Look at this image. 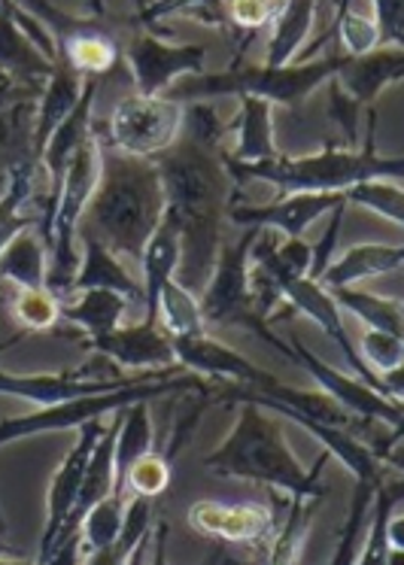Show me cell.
Instances as JSON below:
<instances>
[{
	"mask_svg": "<svg viewBox=\"0 0 404 565\" xmlns=\"http://www.w3.org/2000/svg\"><path fill=\"white\" fill-rule=\"evenodd\" d=\"M241 143L234 152H222L228 161L237 164H256V161H270L280 156L274 143V104L262 98H241Z\"/></svg>",
	"mask_w": 404,
	"mask_h": 565,
	"instance_id": "484cf974",
	"label": "cell"
},
{
	"mask_svg": "<svg viewBox=\"0 0 404 565\" xmlns=\"http://www.w3.org/2000/svg\"><path fill=\"white\" fill-rule=\"evenodd\" d=\"M95 131L119 152L137 159H156L164 149H171L183 131V104L128 95L116 104L110 122L95 125Z\"/></svg>",
	"mask_w": 404,
	"mask_h": 565,
	"instance_id": "ba28073f",
	"label": "cell"
},
{
	"mask_svg": "<svg viewBox=\"0 0 404 565\" xmlns=\"http://www.w3.org/2000/svg\"><path fill=\"white\" fill-rule=\"evenodd\" d=\"M380 483H383V480H380ZM380 483L355 480L350 516H347V523H343L341 541H338V551H334V556H331L329 565H355V551L362 547L359 541H362V535H365L368 511H371V502H374V492H378Z\"/></svg>",
	"mask_w": 404,
	"mask_h": 565,
	"instance_id": "e575fe53",
	"label": "cell"
},
{
	"mask_svg": "<svg viewBox=\"0 0 404 565\" xmlns=\"http://www.w3.org/2000/svg\"><path fill=\"white\" fill-rule=\"evenodd\" d=\"M156 326L168 338H201V334H208L198 298L192 292H185L177 280H168L164 289H161Z\"/></svg>",
	"mask_w": 404,
	"mask_h": 565,
	"instance_id": "4dcf8cb0",
	"label": "cell"
},
{
	"mask_svg": "<svg viewBox=\"0 0 404 565\" xmlns=\"http://www.w3.org/2000/svg\"><path fill=\"white\" fill-rule=\"evenodd\" d=\"M204 565H265V547H241V544H213Z\"/></svg>",
	"mask_w": 404,
	"mask_h": 565,
	"instance_id": "ee69618b",
	"label": "cell"
},
{
	"mask_svg": "<svg viewBox=\"0 0 404 565\" xmlns=\"http://www.w3.org/2000/svg\"><path fill=\"white\" fill-rule=\"evenodd\" d=\"M28 332H15V334H10V338H7V341H0V356H3V350H10V347H15L19 344V341H22V338H25Z\"/></svg>",
	"mask_w": 404,
	"mask_h": 565,
	"instance_id": "c3c4849f",
	"label": "cell"
},
{
	"mask_svg": "<svg viewBox=\"0 0 404 565\" xmlns=\"http://www.w3.org/2000/svg\"><path fill=\"white\" fill-rule=\"evenodd\" d=\"M404 499V480L398 471H392L383 478V483L374 492V502H371V520H368L365 544H362V556L355 565H386L390 556V520L398 511V504Z\"/></svg>",
	"mask_w": 404,
	"mask_h": 565,
	"instance_id": "4316f807",
	"label": "cell"
},
{
	"mask_svg": "<svg viewBox=\"0 0 404 565\" xmlns=\"http://www.w3.org/2000/svg\"><path fill=\"white\" fill-rule=\"evenodd\" d=\"M13 320L22 326V332H50L62 322V301L46 286L22 289L13 301Z\"/></svg>",
	"mask_w": 404,
	"mask_h": 565,
	"instance_id": "8d00e7d4",
	"label": "cell"
},
{
	"mask_svg": "<svg viewBox=\"0 0 404 565\" xmlns=\"http://www.w3.org/2000/svg\"><path fill=\"white\" fill-rule=\"evenodd\" d=\"M289 350H293L295 365H301V369L319 383V390L329 395V398H334L343 411H350L355 419L371 423V426H386V429L404 431L402 402H392V398L374 393L371 386H365L362 381H355L350 374L331 369L329 362H322L317 353H310V350L301 344V338H295V334Z\"/></svg>",
	"mask_w": 404,
	"mask_h": 565,
	"instance_id": "30bf717a",
	"label": "cell"
},
{
	"mask_svg": "<svg viewBox=\"0 0 404 565\" xmlns=\"http://www.w3.org/2000/svg\"><path fill=\"white\" fill-rule=\"evenodd\" d=\"M95 140L100 152V177L79 222V234L95 237L116 258L123 256L131 265H140L149 237L164 220L161 173L156 161L119 152L98 131Z\"/></svg>",
	"mask_w": 404,
	"mask_h": 565,
	"instance_id": "7a4b0ae2",
	"label": "cell"
},
{
	"mask_svg": "<svg viewBox=\"0 0 404 565\" xmlns=\"http://www.w3.org/2000/svg\"><path fill=\"white\" fill-rule=\"evenodd\" d=\"M180 135L195 140L201 147L222 152L225 125H222L216 107H210L208 100H192L189 107H183V131Z\"/></svg>",
	"mask_w": 404,
	"mask_h": 565,
	"instance_id": "f35d334b",
	"label": "cell"
},
{
	"mask_svg": "<svg viewBox=\"0 0 404 565\" xmlns=\"http://www.w3.org/2000/svg\"><path fill=\"white\" fill-rule=\"evenodd\" d=\"M173 393H201L213 398V390L198 374H180V377H171V381L137 383V386H125V390H116V393L86 395V398H74V402H64V405L40 407L34 414H25V417L0 419V447L19 441V438H31V435H46V431L83 429L92 419L119 414L125 407L143 405V402Z\"/></svg>",
	"mask_w": 404,
	"mask_h": 565,
	"instance_id": "52a82bcc",
	"label": "cell"
},
{
	"mask_svg": "<svg viewBox=\"0 0 404 565\" xmlns=\"http://www.w3.org/2000/svg\"><path fill=\"white\" fill-rule=\"evenodd\" d=\"M76 241L83 246V258H79V270H76L71 292L110 289V292H119L128 301H143V286L125 270L123 262L113 256L110 249H104L95 237H86V234H79Z\"/></svg>",
	"mask_w": 404,
	"mask_h": 565,
	"instance_id": "44dd1931",
	"label": "cell"
},
{
	"mask_svg": "<svg viewBox=\"0 0 404 565\" xmlns=\"http://www.w3.org/2000/svg\"><path fill=\"white\" fill-rule=\"evenodd\" d=\"M343 55L331 52L313 62L289 64V67H234L225 74H201L189 76L183 83H173L164 98L180 100H204L220 95H237V98H262L268 104H283L289 110H298L301 100H307L319 86H326L331 76L338 74Z\"/></svg>",
	"mask_w": 404,
	"mask_h": 565,
	"instance_id": "5b68a950",
	"label": "cell"
},
{
	"mask_svg": "<svg viewBox=\"0 0 404 565\" xmlns=\"http://www.w3.org/2000/svg\"><path fill=\"white\" fill-rule=\"evenodd\" d=\"M125 308H128V298L110 289H86L83 296L76 298L74 305H62V320L74 322L76 329H83L92 338L100 334H110L119 329Z\"/></svg>",
	"mask_w": 404,
	"mask_h": 565,
	"instance_id": "f1b7e54d",
	"label": "cell"
},
{
	"mask_svg": "<svg viewBox=\"0 0 404 565\" xmlns=\"http://www.w3.org/2000/svg\"><path fill=\"white\" fill-rule=\"evenodd\" d=\"M404 76V50L395 46H380L371 55L362 58H347L343 55L341 67L334 74V83L341 86L347 98L353 100L355 107L362 110H374V100L380 98V92L392 83H398Z\"/></svg>",
	"mask_w": 404,
	"mask_h": 565,
	"instance_id": "e0dca14e",
	"label": "cell"
},
{
	"mask_svg": "<svg viewBox=\"0 0 404 565\" xmlns=\"http://www.w3.org/2000/svg\"><path fill=\"white\" fill-rule=\"evenodd\" d=\"M46 565H83V553H79V532H74L71 539H64L55 553H52V559Z\"/></svg>",
	"mask_w": 404,
	"mask_h": 565,
	"instance_id": "bcb514c9",
	"label": "cell"
},
{
	"mask_svg": "<svg viewBox=\"0 0 404 565\" xmlns=\"http://www.w3.org/2000/svg\"><path fill=\"white\" fill-rule=\"evenodd\" d=\"M107 429V423H100V419H92L86 423L83 429H79V438H76L74 450L67 454L59 471H55V478L50 483V514H46V529H43V539H40V553H38V563L34 565H46L52 559V553H55V544H59V535H62V529L67 526V520L74 514L76 508V495H79V487H83V475H86L88 466V456L95 450V444Z\"/></svg>",
	"mask_w": 404,
	"mask_h": 565,
	"instance_id": "7c38bea8",
	"label": "cell"
},
{
	"mask_svg": "<svg viewBox=\"0 0 404 565\" xmlns=\"http://www.w3.org/2000/svg\"><path fill=\"white\" fill-rule=\"evenodd\" d=\"M177 265H180V237H177V228L171 222L161 220L156 234L149 237L143 262H140V268H143V310H147L143 322L147 326H156L161 289H164V282L173 280Z\"/></svg>",
	"mask_w": 404,
	"mask_h": 565,
	"instance_id": "603a6c76",
	"label": "cell"
},
{
	"mask_svg": "<svg viewBox=\"0 0 404 565\" xmlns=\"http://www.w3.org/2000/svg\"><path fill=\"white\" fill-rule=\"evenodd\" d=\"M329 296L334 298L338 308L355 313L371 332H390L398 334V338L404 334L402 301L398 298H378L359 292V289H331Z\"/></svg>",
	"mask_w": 404,
	"mask_h": 565,
	"instance_id": "1f68e13d",
	"label": "cell"
},
{
	"mask_svg": "<svg viewBox=\"0 0 404 565\" xmlns=\"http://www.w3.org/2000/svg\"><path fill=\"white\" fill-rule=\"evenodd\" d=\"M371 13L378 22L380 46L404 50V3L402 0H378L371 3Z\"/></svg>",
	"mask_w": 404,
	"mask_h": 565,
	"instance_id": "b9f144b4",
	"label": "cell"
},
{
	"mask_svg": "<svg viewBox=\"0 0 404 565\" xmlns=\"http://www.w3.org/2000/svg\"><path fill=\"white\" fill-rule=\"evenodd\" d=\"M343 204V195H286L270 204H228V220L258 228V232H277L280 237H305L307 225H313L319 216L334 213Z\"/></svg>",
	"mask_w": 404,
	"mask_h": 565,
	"instance_id": "5bb4252c",
	"label": "cell"
},
{
	"mask_svg": "<svg viewBox=\"0 0 404 565\" xmlns=\"http://www.w3.org/2000/svg\"><path fill=\"white\" fill-rule=\"evenodd\" d=\"M177 365L198 377H225V381L241 383V386H256L265 371L253 365L249 359L241 356L232 347L220 344L216 338L201 334V338H171Z\"/></svg>",
	"mask_w": 404,
	"mask_h": 565,
	"instance_id": "2e32d148",
	"label": "cell"
},
{
	"mask_svg": "<svg viewBox=\"0 0 404 565\" xmlns=\"http://www.w3.org/2000/svg\"><path fill=\"white\" fill-rule=\"evenodd\" d=\"M171 456L149 450L137 459L125 475V499L128 495H143V499H159L171 483Z\"/></svg>",
	"mask_w": 404,
	"mask_h": 565,
	"instance_id": "74e56055",
	"label": "cell"
},
{
	"mask_svg": "<svg viewBox=\"0 0 404 565\" xmlns=\"http://www.w3.org/2000/svg\"><path fill=\"white\" fill-rule=\"evenodd\" d=\"M0 565H34V563H25V559H0Z\"/></svg>",
	"mask_w": 404,
	"mask_h": 565,
	"instance_id": "f907efd6",
	"label": "cell"
},
{
	"mask_svg": "<svg viewBox=\"0 0 404 565\" xmlns=\"http://www.w3.org/2000/svg\"><path fill=\"white\" fill-rule=\"evenodd\" d=\"M343 204H359V207L380 213L383 220H390L392 225L404 222V192L402 183H390V180H368L353 189L343 192Z\"/></svg>",
	"mask_w": 404,
	"mask_h": 565,
	"instance_id": "d590c367",
	"label": "cell"
},
{
	"mask_svg": "<svg viewBox=\"0 0 404 565\" xmlns=\"http://www.w3.org/2000/svg\"><path fill=\"white\" fill-rule=\"evenodd\" d=\"M313 15H317V3L310 0H289L280 3L277 15L270 19L268 50H265V67H289L293 58L301 52L305 40L310 38L313 28Z\"/></svg>",
	"mask_w": 404,
	"mask_h": 565,
	"instance_id": "d4e9b609",
	"label": "cell"
},
{
	"mask_svg": "<svg viewBox=\"0 0 404 565\" xmlns=\"http://www.w3.org/2000/svg\"><path fill=\"white\" fill-rule=\"evenodd\" d=\"M38 161L31 156H22L10 164L7 180L0 185V253L3 246L13 241L15 234L34 228L38 216H28V201L38 192Z\"/></svg>",
	"mask_w": 404,
	"mask_h": 565,
	"instance_id": "7402d4cb",
	"label": "cell"
},
{
	"mask_svg": "<svg viewBox=\"0 0 404 565\" xmlns=\"http://www.w3.org/2000/svg\"><path fill=\"white\" fill-rule=\"evenodd\" d=\"M404 265V246L402 244H359L350 246L338 262H331L326 274L319 277V286L331 289H353L355 282L378 274H395Z\"/></svg>",
	"mask_w": 404,
	"mask_h": 565,
	"instance_id": "ffe728a7",
	"label": "cell"
},
{
	"mask_svg": "<svg viewBox=\"0 0 404 565\" xmlns=\"http://www.w3.org/2000/svg\"><path fill=\"white\" fill-rule=\"evenodd\" d=\"M189 523L208 539L241 544V547H268L270 535L277 529V508L258 504H225L201 499L189 508Z\"/></svg>",
	"mask_w": 404,
	"mask_h": 565,
	"instance_id": "4fadbf2b",
	"label": "cell"
},
{
	"mask_svg": "<svg viewBox=\"0 0 404 565\" xmlns=\"http://www.w3.org/2000/svg\"><path fill=\"white\" fill-rule=\"evenodd\" d=\"M374 125H378V113L368 110V135L365 149H341L326 147L322 152L313 156H277L270 161H256V164H237V161H225V171L232 177L234 192L241 195V185L249 180L258 183H270L280 189V198L286 195H343L347 189H353L368 180H390V183H402L404 161L402 159H383L374 152Z\"/></svg>",
	"mask_w": 404,
	"mask_h": 565,
	"instance_id": "3957f363",
	"label": "cell"
},
{
	"mask_svg": "<svg viewBox=\"0 0 404 565\" xmlns=\"http://www.w3.org/2000/svg\"><path fill=\"white\" fill-rule=\"evenodd\" d=\"M88 350H95L98 356L113 359L119 369H140V371H164L180 369L173 356L171 338L161 332L159 326H128L116 329L110 334H100L86 341Z\"/></svg>",
	"mask_w": 404,
	"mask_h": 565,
	"instance_id": "9a60e30c",
	"label": "cell"
},
{
	"mask_svg": "<svg viewBox=\"0 0 404 565\" xmlns=\"http://www.w3.org/2000/svg\"><path fill=\"white\" fill-rule=\"evenodd\" d=\"M0 532H3V516H0Z\"/></svg>",
	"mask_w": 404,
	"mask_h": 565,
	"instance_id": "f5cc1de1",
	"label": "cell"
},
{
	"mask_svg": "<svg viewBox=\"0 0 404 565\" xmlns=\"http://www.w3.org/2000/svg\"><path fill=\"white\" fill-rule=\"evenodd\" d=\"M152 161L164 185V220L180 237V265L173 280L185 292L201 298L220 256L228 204L241 201V195L234 192L222 152L201 147L183 135Z\"/></svg>",
	"mask_w": 404,
	"mask_h": 565,
	"instance_id": "6da1fadb",
	"label": "cell"
},
{
	"mask_svg": "<svg viewBox=\"0 0 404 565\" xmlns=\"http://www.w3.org/2000/svg\"><path fill=\"white\" fill-rule=\"evenodd\" d=\"M123 58L131 76H135V95H140V98H164L177 79L204 74L208 46H201V43L177 46V43H168V40L156 38V34L140 31V34L128 40Z\"/></svg>",
	"mask_w": 404,
	"mask_h": 565,
	"instance_id": "9c48e42d",
	"label": "cell"
},
{
	"mask_svg": "<svg viewBox=\"0 0 404 565\" xmlns=\"http://www.w3.org/2000/svg\"><path fill=\"white\" fill-rule=\"evenodd\" d=\"M189 374L185 369H164V371H147V374H135V377H113V381H83L74 371L64 374H3L0 371V395H15L25 398L31 405L55 407L74 398H86V395H104L125 390V386H137V383L149 381H171Z\"/></svg>",
	"mask_w": 404,
	"mask_h": 565,
	"instance_id": "8fae6325",
	"label": "cell"
},
{
	"mask_svg": "<svg viewBox=\"0 0 404 565\" xmlns=\"http://www.w3.org/2000/svg\"><path fill=\"white\" fill-rule=\"evenodd\" d=\"M0 553H7V544H3V539H0Z\"/></svg>",
	"mask_w": 404,
	"mask_h": 565,
	"instance_id": "816d5d0a",
	"label": "cell"
},
{
	"mask_svg": "<svg viewBox=\"0 0 404 565\" xmlns=\"http://www.w3.org/2000/svg\"><path fill=\"white\" fill-rule=\"evenodd\" d=\"M152 511H156V499H143V495H128L125 502V520L119 539L100 547V551L88 553L83 565H131V556L140 547V541L149 539L152 529Z\"/></svg>",
	"mask_w": 404,
	"mask_h": 565,
	"instance_id": "83f0119b",
	"label": "cell"
},
{
	"mask_svg": "<svg viewBox=\"0 0 404 565\" xmlns=\"http://www.w3.org/2000/svg\"><path fill=\"white\" fill-rule=\"evenodd\" d=\"M83 88H86V76L76 74L62 55H55V71H52L50 83L43 86L38 119H34V128H31V159L38 164L43 149L50 143V137L55 135V128L74 113V107L83 98Z\"/></svg>",
	"mask_w": 404,
	"mask_h": 565,
	"instance_id": "ac0fdd59",
	"label": "cell"
},
{
	"mask_svg": "<svg viewBox=\"0 0 404 565\" xmlns=\"http://www.w3.org/2000/svg\"><path fill=\"white\" fill-rule=\"evenodd\" d=\"M152 450V419L149 402L119 411V435H116V483L113 495H125V475L137 459Z\"/></svg>",
	"mask_w": 404,
	"mask_h": 565,
	"instance_id": "f546056e",
	"label": "cell"
},
{
	"mask_svg": "<svg viewBox=\"0 0 404 565\" xmlns=\"http://www.w3.org/2000/svg\"><path fill=\"white\" fill-rule=\"evenodd\" d=\"M359 356H362L368 369H378L380 377H386V374L402 371L404 341L398 334L371 332V329H365V334H362V353Z\"/></svg>",
	"mask_w": 404,
	"mask_h": 565,
	"instance_id": "ab89813d",
	"label": "cell"
},
{
	"mask_svg": "<svg viewBox=\"0 0 404 565\" xmlns=\"http://www.w3.org/2000/svg\"><path fill=\"white\" fill-rule=\"evenodd\" d=\"M237 423L225 441L201 459V466L210 468L220 478L253 480L265 483L274 492H289V495H322L319 478L329 456H319L317 466L307 471L289 444L283 438L280 423L268 417L262 407L249 402H237Z\"/></svg>",
	"mask_w": 404,
	"mask_h": 565,
	"instance_id": "277c9868",
	"label": "cell"
},
{
	"mask_svg": "<svg viewBox=\"0 0 404 565\" xmlns=\"http://www.w3.org/2000/svg\"><path fill=\"white\" fill-rule=\"evenodd\" d=\"M225 10V22H232L237 31H258L265 28L277 15L280 3H258V0H234V3H222Z\"/></svg>",
	"mask_w": 404,
	"mask_h": 565,
	"instance_id": "60d3db41",
	"label": "cell"
},
{
	"mask_svg": "<svg viewBox=\"0 0 404 565\" xmlns=\"http://www.w3.org/2000/svg\"><path fill=\"white\" fill-rule=\"evenodd\" d=\"M343 210L347 204L334 210V216H331V225L322 234V241L317 246H310V270H307V280H319L326 268L331 265V256H334V246H338V234H341V222H343Z\"/></svg>",
	"mask_w": 404,
	"mask_h": 565,
	"instance_id": "7bdbcfd3",
	"label": "cell"
},
{
	"mask_svg": "<svg viewBox=\"0 0 404 565\" xmlns=\"http://www.w3.org/2000/svg\"><path fill=\"white\" fill-rule=\"evenodd\" d=\"M50 270V246L43 244L38 228L19 232L0 253V280L13 282L15 289H43Z\"/></svg>",
	"mask_w": 404,
	"mask_h": 565,
	"instance_id": "cb8c5ba5",
	"label": "cell"
},
{
	"mask_svg": "<svg viewBox=\"0 0 404 565\" xmlns=\"http://www.w3.org/2000/svg\"><path fill=\"white\" fill-rule=\"evenodd\" d=\"M149 565H171L168 559V523H159L156 535H152V559Z\"/></svg>",
	"mask_w": 404,
	"mask_h": 565,
	"instance_id": "7dc6e473",
	"label": "cell"
},
{
	"mask_svg": "<svg viewBox=\"0 0 404 565\" xmlns=\"http://www.w3.org/2000/svg\"><path fill=\"white\" fill-rule=\"evenodd\" d=\"M52 71L55 62H50L19 25L15 3H0V74L28 88H40L50 83Z\"/></svg>",
	"mask_w": 404,
	"mask_h": 565,
	"instance_id": "d6986e66",
	"label": "cell"
},
{
	"mask_svg": "<svg viewBox=\"0 0 404 565\" xmlns=\"http://www.w3.org/2000/svg\"><path fill=\"white\" fill-rule=\"evenodd\" d=\"M147 541H140V547H137L135 556H131V565H140V559H143V551H147Z\"/></svg>",
	"mask_w": 404,
	"mask_h": 565,
	"instance_id": "681fc988",
	"label": "cell"
},
{
	"mask_svg": "<svg viewBox=\"0 0 404 565\" xmlns=\"http://www.w3.org/2000/svg\"><path fill=\"white\" fill-rule=\"evenodd\" d=\"M338 40H341L347 58H362L380 50V31L371 13V3L365 7H353V3H341L338 7Z\"/></svg>",
	"mask_w": 404,
	"mask_h": 565,
	"instance_id": "836d02e7",
	"label": "cell"
},
{
	"mask_svg": "<svg viewBox=\"0 0 404 565\" xmlns=\"http://www.w3.org/2000/svg\"><path fill=\"white\" fill-rule=\"evenodd\" d=\"M125 495H107L104 502H98L86 516H83V523H79V553H83V559H86L88 553L100 551V547H107L113 541L119 539V532H123V520H125Z\"/></svg>",
	"mask_w": 404,
	"mask_h": 565,
	"instance_id": "d6a6232c",
	"label": "cell"
},
{
	"mask_svg": "<svg viewBox=\"0 0 404 565\" xmlns=\"http://www.w3.org/2000/svg\"><path fill=\"white\" fill-rule=\"evenodd\" d=\"M258 228H244L237 241H222L220 256L210 274L208 289L201 292L198 305H201V317L204 326H232V329H246L253 332L258 341L274 347L277 353L293 362V350L289 344L274 334L268 320H262L256 310V298L249 289V249L256 244Z\"/></svg>",
	"mask_w": 404,
	"mask_h": 565,
	"instance_id": "8992f818",
	"label": "cell"
},
{
	"mask_svg": "<svg viewBox=\"0 0 404 565\" xmlns=\"http://www.w3.org/2000/svg\"><path fill=\"white\" fill-rule=\"evenodd\" d=\"M329 98H331V116L341 122L343 135L350 143H355V125H359V107H355L353 100L347 98L341 92V86L334 83V76L329 79Z\"/></svg>",
	"mask_w": 404,
	"mask_h": 565,
	"instance_id": "f6af8a7d",
	"label": "cell"
}]
</instances>
